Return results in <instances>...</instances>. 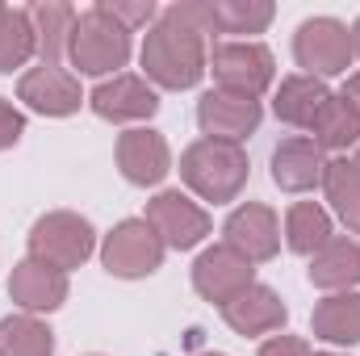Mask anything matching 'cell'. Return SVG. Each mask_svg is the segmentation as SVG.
<instances>
[{"label": "cell", "mask_w": 360, "mask_h": 356, "mask_svg": "<svg viewBox=\"0 0 360 356\" xmlns=\"http://www.w3.org/2000/svg\"><path fill=\"white\" fill-rule=\"evenodd\" d=\"M0 8H4V4H0Z\"/></svg>", "instance_id": "36"}, {"label": "cell", "mask_w": 360, "mask_h": 356, "mask_svg": "<svg viewBox=\"0 0 360 356\" xmlns=\"http://www.w3.org/2000/svg\"><path fill=\"white\" fill-rule=\"evenodd\" d=\"M55 331L34 314H13L0 323V356H51Z\"/></svg>", "instance_id": "25"}, {"label": "cell", "mask_w": 360, "mask_h": 356, "mask_svg": "<svg viewBox=\"0 0 360 356\" xmlns=\"http://www.w3.org/2000/svg\"><path fill=\"white\" fill-rule=\"evenodd\" d=\"M323 189H327V201L335 205V214L348 222V231L360 235V172H356V164L352 160H327Z\"/></svg>", "instance_id": "24"}, {"label": "cell", "mask_w": 360, "mask_h": 356, "mask_svg": "<svg viewBox=\"0 0 360 356\" xmlns=\"http://www.w3.org/2000/svg\"><path fill=\"white\" fill-rule=\"evenodd\" d=\"M8 298H13L25 314H34V310H55V306H63V298H68V272L46 268V265H38V260H21V265L13 268V276H8Z\"/></svg>", "instance_id": "15"}, {"label": "cell", "mask_w": 360, "mask_h": 356, "mask_svg": "<svg viewBox=\"0 0 360 356\" xmlns=\"http://www.w3.org/2000/svg\"><path fill=\"white\" fill-rule=\"evenodd\" d=\"M147 222L155 227V235L164 239V248H176V252H188L197 248L205 235H210V214L184 197L180 189H164L155 201H147Z\"/></svg>", "instance_id": "9"}, {"label": "cell", "mask_w": 360, "mask_h": 356, "mask_svg": "<svg viewBox=\"0 0 360 356\" xmlns=\"http://www.w3.org/2000/svg\"><path fill=\"white\" fill-rule=\"evenodd\" d=\"M344 96H348V105H352V109L360 113V72H356V76H348V84H344Z\"/></svg>", "instance_id": "31"}, {"label": "cell", "mask_w": 360, "mask_h": 356, "mask_svg": "<svg viewBox=\"0 0 360 356\" xmlns=\"http://www.w3.org/2000/svg\"><path fill=\"white\" fill-rule=\"evenodd\" d=\"M180 177L197 197H205L214 205L235 201L239 189L248 184V151L226 139H197L180 155Z\"/></svg>", "instance_id": "2"}, {"label": "cell", "mask_w": 360, "mask_h": 356, "mask_svg": "<svg viewBox=\"0 0 360 356\" xmlns=\"http://www.w3.org/2000/svg\"><path fill=\"white\" fill-rule=\"evenodd\" d=\"M327 84L323 80H314V76H289V80H281V89H276V101H272V113L281 117V122H289V126H306L310 130V122L319 117V109L327 105Z\"/></svg>", "instance_id": "19"}, {"label": "cell", "mask_w": 360, "mask_h": 356, "mask_svg": "<svg viewBox=\"0 0 360 356\" xmlns=\"http://www.w3.org/2000/svg\"><path fill=\"white\" fill-rule=\"evenodd\" d=\"M285 239H289L293 252L314 256L323 243H331V218H327V210L314 205V201L289 205V214H285Z\"/></svg>", "instance_id": "23"}, {"label": "cell", "mask_w": 360, "mask_h": 356, "mask_svg": "<svg viewBox=\"0 0 360 356\" xmlns=\"http://www.w3.org/2000/svg\"><path fill=\"white\" fill-rule=\"evenodd\" d=\"M310 134H314V143L323 147V151H344V147H352L360 139V113L348 105V96L340 92H331L327 96V105L319 109V117L310 122Z\"/></svg>", "instance_id": "22"}, {"label": "cell", "mask_w": 360, "mask_h": 356, "mask_svg": "<svg viewBox=\"0 0 360 356\" xmlns=\"http://www.w3.org/2000/svg\"><path fill=\"white\" fill-rule=\"evenodd\" d=\"M101 8L113 17V21H122L126 30H134V25H147L151 17H155V4L151 0H139V4H117V0H101Z\"/></svg>", "instance_id": "28"}, {"label": "cell", "mask_w": 360, "mask_h": 356, "mask_svg": "<svg viewBox=\"0 0 360 356\" xmlns=\"http://www.w3.org/2000/svg\"><path fill=\"white\" fill-rule=\"evenodd\" d=\"M210 68L205 55V34L193 30L188 21H180L172 8L160 13V21L147 30L143 42V72L147 80H155L160 89H193Z\"/></svg>", "instance_id": "1"}, {"label": "cell", "mask_w": 360, "mask_h": 356, "mask_svg": "<svg viewBox=\"0 0 360 356\" xmlns=\"http://www.w3.org/2000/svg\"><path fill=\"white\" fill-rule=\"evenodd\" d=\"M96 248V231H92L89 218L80 214H68V210H55V214H42L30 231V260L46 268H59V272H72L92 256Z\"/></svg>", "instance_id": "4"}, {"label": "cell", "mask_w": 360, "mask_h": 356, "mask_svg": "<svg viewBox=\"0 0 360 356\" xmlns=\"http://www.w3.org/2000/svg\"><path fill=\"white\" fill-rule=\"evenodd\" d=\"M218 89L243 92V96H260L272 84V51L260 42H218L210 51V68Z\"/></svg>", "instance_id": "7"}, {"label": "cell", "mask_w": 360, "mask_h": 356, "mask_svg": "<svg viewBox=\"0 0 360 356\" xmlns=\"http://www.w3.org/2000/svg\"><path fill=\"white\" fill-rule=\"evenodd\" d=\"M201 356H222V352H201Z\"/></svg>", "instance_id": "34"}, {"label": "cell", "mask_w": 360, "mask_h": 356, "mask_svg": "<svg viewBox=\"0 0 360 356\" xmlns=\"http://www.w3.org/2000/svg\"><path fill=\"white\" fill-rule=\"evenodd\" d=\"M30 55H38L30 8H0V72L21 68Z\"/></svg>", "instance_id": "26"}, {"label": "cell", "mask_w": 360, "mask_h": 356, "mask_svg": "<svg viewBox=\"0 0 360 356\" xmlns=\"http://www.w3.org/2000/svg\"><path fill=\"white\" fill-rule=\"evenodd\" d=\"M17 96H21L30 109L46 113V117H68V113H76L80 101H84V96H80V80H76L72 72L55 68V63H42V68L25 72L21 84H17Z\"/></svg>", "instance_id": "12"}, {"label": "cell", "mask_w": 360, "mask_h": 356, "mask_svg": "<svg viewBox=\"0 0 360 356\" xmlns=\"http://www.w3.org/2000/svg\"><path fill=\"white\" fill-rule=\"evenodd\" d=\"M117 168L130 184H160L172 172V151L160 130H126L117 139Z\"/></svg>", "instance_id": "13"}, {"label": "cell", "mask_w": 360, "mask_h": 356, "mask_svg": "<svg viewBox=\"0 0 360 356\" xmlns=\"http://www.w3.org/2000/svg\"><path fill=\"white\" fill-rule=\"evenodd\" d=\"M68 55L72 63L84 72V76H105V72H117L126 68L130 59V30L122 21H113L101 4L80 13L76 25H72V38H68Z\"/></svg>", "instance_id": "3"}, {"label": "cell", "mask_w": 360, "mask_h": 356, "mask_svg": "<svg viewBox=\"0 0 360 356\" xmlns=\"http://www.w3.org/2000/svg\"><path fill=\"white\" fill-rule=\"evenodd\" d=\"M348 34H352V55H360V21L348 30Z\"/></svg>", "instance_id": "32"}, {"label": "cell", "mask_w": 360, "mask_h": 356, "mask_svg": "<svg viewBox=\"0 0 360 356\" xmlns=\"http://www.w3.org/2000/svg\"><path fill=\"white\" fill-rule=\"evenodd\" d=\"M76 17H80V13H76L72 4H55V0L30 8L34 38H38V59H42V63H55V68H59V59L68 55V38H72Z\"/></svg>", "instance_id": "21"}, {"label": "cell", "mask_w": 360, "mask_h": 356, "mask_svg": "<svg viewBox=\"0 0 360 356\" xmlns=\"http://www.w3.org/2000/svg\"><path fill=\"white\" fill-rule=\"evenodd\" d=\"M197 122H201L205 139L239 143L243 134H252L260 126V101L256 96H243V92L214 89L197 101Z\"/></svg>", "instance_id": "10"}, {"label": "cell", "mask_w": 360, "mask_h": 356, "mask_svg": "<svg viewBox=\"0 0 360 356\" xmlns=\"http://www.w3.org/2000/svg\"><path fill=\"white\" fill-rule=\"evenodd\" d=\"M164 239L155 235V227L147 218H126L117 222L109 235H105V248H101V260L113 276H151L155 268L164 265Z\"/></svg>", "instance_id": "6"}, {"label": "cell", "mask_w": 360, "mask_h": 356, "mask_svg": "<svg viewBox=\"0 0 360 356\" xmlns=\"http://www.w3.org/2000/svg\"><path fill=\"white\" fill-rule=\"evenodd\" d=\"M360 281V243L352 239H331L310 256V285L348 293V285Z\"/></svg>", "instance_id": "18"}, {"label": "cell", "mask_w": 360, "mask_h": 356, "mask_svg": "<svg viewBox=\"0 0 360 356\" xmlns=\"http://www.w3.org/2000/svg\"><path fill=\"white\" fill-rule=\"evenodd\" d=\"M310 327L327 344H360V293H331L314 306Z\"/></svg>", "instance_id": "20"}, {"label": "cell", "mask_w": 360, "mask_h": 356, "mask_svg": "<svg viewBox=\"0 0 360 356\" xmlns=\"http://www.w3.org/2000/svg\"><path fill=\"white\" fill-rule=\"evenodd\" d=\"M269 0H214V30L218 34H260L272 21Z\"/></svg>", "instance_id": "27"}, {"label": "cell", "mask_w": 360, "mask_h": 356, "mask_svg": "<svg viewBox=\"0 0 360 356\" xmlns=\"http://www.w3.org/2000/svg\"><path fill=\"white\" fill-rule=\"evenodd\" d=\"M323 356H335V352H323Z\"/></svg>", "instance_id": "35"}, {"label": "cell", "mask_w": 360, "mask_h": 356, "mask_svg": "<svg viewBox=\"0 0 360 356\" xmlns=\"http://www.w3.org/2000/svg\"><path fill=\"white\" fill-rule=\"evenodd\" d=\"M260 356H310V344L302 336H272L260 348Z\"/></svg>", "instance_id": "30"}, {"label": "cell", "mask_w": 360, "mask_h": 356, "mask_svg": "<svg viewBox=\"0 0 360 356\" xmlns=\"http://www.w3.org/2000/svg\"><path fill=\"white\" fill-rule=\"evenodd\" d=\"M222 235H226V248H235V252H239V256H248L252 265L272 260V256H276V248H281L276 214H272L269 205H260V201L239 205V210L226 218Z\"/></svg>", "instance_id": "11"}, {"label": "cell", "mask_w": 360, "mask_h": 356, "mask_svg": "<svg viewBox=\"0 0 360 356\" xmlns=\"http://www.w3.org/2000/svg\"><path fill=\"white\" fill-rule=\"evenodd\" d=\"M92 109L105 117V122H139V117H151L160 109V96L155 89L143 80V76H113V80H101L92 89Z\"/></svg>", "instance_id": "14"}, {"label": "cell", "mask_w": 360, "mask_h": 356, "mask_svg": "<svg viewBox=\"0 0 360 356\" xmlns=\"http://www.w3.org/2000/svg\"><path fill=\"white\" fill-rule=\"evenodd\" d=\"M293 55L306 68V76H344L352 63V34L335 17H310L293 34Z\"/></svg>", "instance_id": "5"}, {"label": "cell", "mask_w": 360, "mask_h": 356, "mask_svg": "<svg viewBox=\"0 0 360 356\" xmlns=\"http://www.w3.org/2000/svg\"><path fill=\"white\" fill-rule=\"evenodd\" d=\"M21 134H25V117H21L8 101H0V151H4V147H13Z\"/></svg>", "instance_id": "29"}, {"label": "cell", "mask_w": 360, "mask_h": 356, "mask_svg": "<svg viewBox=\"0 0 360 356\" xmlns=\"http://www.w3.org/2000/svg\"><path fill=\"white\" fill-rule=\"evenodd\" d=\"M256 285V268L248 256H239L235 248H226V243H218V248H205L201 256H197V265H193V289L205 298V302H214V306H226V302H235L243 289H252Z\"/></svg>", "instance_id": "8"}, {"label": "cell", "mask_w": 360, "mask_h": 356, "mask_svg": "<svg viewBox=\"0 0 360 356\" xmlns=\"http://www.w3.org/2000/svg\"><path fill=\"white\" fill-rule=\"evenodd\" d=\"M222 319H226L239 336H264V331H281V327H285L289 310H285V302L276 298V289L252 285V289H243L235 302L222 306Z\"/></svg>", "instance_id": "17"}, {"label": "cell", "mask_w": 360, "mask_h": 356, "mask_svg": "<svg viewBox=\"0 0 360 356\" xmlns=\"http://www.w3.org/2000/svg\"><path fill=\"white\" fill-rule=\"evenodd\" d=\"M323 168H327V160H323V147L314 139H285L272 151V180L285 193L314 189L323 180Z\"/></svg>", "instance_id": "16"}, {"label": "cell", "mask_w": 360, "mask_h": 356, "mask_svg": "<svg viewBox=\"0 0 360 356\" xmlns=\"http://www.w3.org/2000/svg\"><path fill=\"white\" fill-rule=\"evenodd\" d=\"M352 164H356V172H360V151H356V160H352Z\"/></svg>", "instance_id": "33"}]
</instances>
